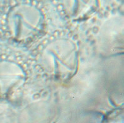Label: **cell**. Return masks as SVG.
<instances>
[{
    "instance_id": "cell-3",
    "label": "cell",
    "mask_w": 124,
    "mask_h": 123,
    "mask_svg": "<svg viewBox=\"0 0 124 123\" xmlns=\"http://www.w3.org/2000/svg\"><path fill=\"white\" fill-rule=\"evenodd\" d=\"M26 74L18 64L8 60L0 61V99H7L22 86Z\"/></svg>"
},
{
    "instance_id": "cell-4",
    "label": "cell",
    "mask_w": 124,
    "mask_h": 123,
    "mask_svg": "<svg viewBox=\"0 0 124 123\" xmlns=\"http://www.w3.org/2000/svg\"><path fill=\"white\" fill-rule=\"evenodd\" d=\"M65 13L73 20L88 18L96 11L98 0H61Z\"/></svg>"
},
{
    "instance_id": "cell-2",
    "label": "cell",
    "mask_w": 124,
    "mask_h": 123,
    "mask_svg": "<svg viewBox=\"0 0 124 123\" xmlns=\"http://www.w3.org/2000/svg\"><path fill=\"white\" fill-rule=\"evenodd\" d=\"M6 25L13 39L18 42H27L33 39L42 30L44 16L36 6L19 4L9 10Z\"/></svg>"
},
{
    "instance_id": "cell-1",
    "label": "cell",
    "mask_w": 124,
    "mask_h": 123,
    "mask_svg": "<svg viewBox=\"0 0 124 123\" xmlns=\"http://www.w3.org/2000/svg\"><path fill=\"white\" fill-rule=\"evenodd\" d=\"M78 51L72 41L58 39L44 47L40 63L45 71L54 79L67 82L73 77L78 68Z\"/></svg>"
}]
</instances>
